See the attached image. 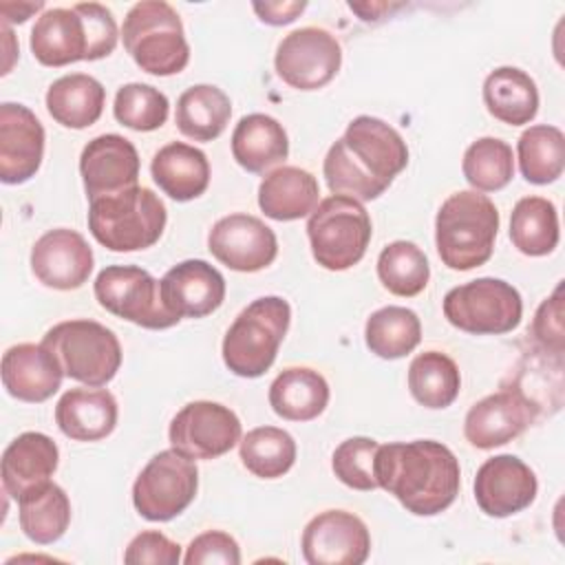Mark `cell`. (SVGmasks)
<instances>
[{
    "instance_id": "cell-12",
    "label": "cell",
    "mask_w": 565,
    "mask_h": 565,
    "mask_svg": "<svg viewBox=\"0 0 565 565\" xmlns=\"http://www.w3.org/2000/svg\"><path fill=\"white\" fill-rule=\"evenodd\" d=\"M93 291L106 311L143 329H170L179 322L161 300L159 280L137 265H110L102 269Z\"/></svg>"
},
{
    "instance_id": "cell-27",
    "label": "cell",
    "mask_w": 565,
    "mask_h": 565,
    "mask_svg": "<svg viewBox=\"0 0 565 565\" xmlns=\"http://www.w3.org/2000/svg\"><path fill=\"white\" fill-rule=\"evenodd\" d=\"M232 154L241 168L260 174L287 159L289 139L278 119L252 113L241 117L232 132Z\"/></svg>"
},
{
    "instance_id": "cell-5",
    "label": "cell",
    "mask_w": 565,
    "mask_h": 565,
    "mask_svg": "<svg viewBox=\"0 0 565 565\" xmlns=\"http://www.w3.org/2000/svg\"><path fill=\"white\" fill-rule=\"evenodd\" d=\"M163 201L141 185L110 196L93 199L88 205V230L110 252H137L152 247L166 227Z\"/></svg>"
},
{
    "instance_id": "cell-36",
    "label": "cell",
    "mask_w": 565,
    "mask_h": 565,
    "mask_svg": "<svg viewBox=\"0 0 565 565\" xmlns=\"http://www.w3.org/2000/svg\"><path fill=\"white\" fill-rule=\"evenodd\" d=\"M364 340L369 351L377 358L397 360L419 344L422 322L413 309L388 305L369 316Z\"/></svg>"
},
{
    "instance_id": "cell-35",
    "label": "cell",
    "mask_w": 565,
    "mask_h": 565,
    "mask_svg": "<svg viewBox=\"0 0 565 565\" xmlns=\"http://www.w3.org/2000/svg\"><path fill=\"white\" fill-rule=\"evenodd\" d=\"M461 388L455 360L441 351H424L408 366V391L426 408L450 406Z\"/></svg>"
},
{
    "instance_id": "cell-40",
    "label": "cell",
    "mask_w": 565,
    "mask_h": 565,
    "mask_svg": "<svg viewBox=\"0 0 565 565\" xmlns=\"http://www.w3.org/2000/svg\"><path fill=\"white\" fill-rule=\"evenodd\" d=\"M461 170L477 192H497L514 177L512 148L503 139L481 137L466 148Z\"/></svg>"
},
{
    "instance_id": "cell-3",
    "label": "cell",
    "mask_w": 565,
    "mask_h": 565,
    "mask_svg": "<svg viewBox=\"0 0 565 565\" xmlns=\"http://www.w3.org/2000/svg\"><path fill=\"white\" fill-rule=\"evenodd\" d=\"M117 22L99 2L46 9L31 29V53L44 66L95 62L117 46Z\"/></svg>"
},
{
    "instance_id": "cell-16",
    "label": "cell",
    "mask_w": 565,
    "mask_h": 565,
    "mask_svg": "<svg viewBox=\"0 0 565 565\" xmlns=\"http://www.w3.org/2000/svg\"><path fill=\"white\" fill-rule=\"evenodd\" d=\"M212 256L234 271H260L274 263L278 241L269 225L252 214H230L218 218L207 234Z\"/></svg>"
},
{
    "instance_id": "cell-9",
    "label": "cell",
    "mask_w": 565,
    "mask_h": 565,
    "mask_svg": "<svg viewBox=\"0 0 565 565\" xmlns=\"http://www.w3.org/2000/svg\"><path fill=\"white\" fill-rule=\"evenodd\" d=\"M42 344L57 358L66 377L86 386L108 384L121 366V347L117 335L86 318L53 324Z\"/></svg>"
},
{
    "instance_id": "cell-31",
    "label": "cell",
    "mask_w": 565,
    "mask_h": 565,
    "mask_svg": "<svg viewBox=\"0 0 565 565\" xmlns=\"http://www.w3.org/2000/svg\"><path fill=\"white\" fill-rule=\"evenodd\" d=\"M483 104L494 119L508 126H523L536 117L539 88L525 71L499 66L483 82Z\"/></svg>"
},
{
    "instance_id": "cell-21",
    "label": "cell",
    "mask_w": 565,
    "mask_h": 565,
    "mask_svg": "<svg viewBox=\"0 0 565 565\" xmlns=\"http://www.w3.org/2000/svg\"><path fill=\"white\" fill-rule=\"evenodd\" d=\"M536 417V404L519 391H499L479 399L463 419L466 439L481 450L519 437Z\"/></svg>"
},
{
    "instance_id": "cell-7",
    "label": "cell",
    "mask_w": 565,
    "mask_h": 565,
    "mask_svg": "<svg viewBox=\"0 0 565 565\" xmlns=\"http://www.w3.org/2000/svg\"><path fill=\"white\" fill-rule=\"evenodd\" d=\"M289 320L291 307L280 296H263L249 302L223 338L225 366L238 377H260L274 364Z\"/></svg>"
},
{
    "instance_id": "cell-4",
    "label": "cell",
    "mask_w": 565,
    "mask_h": 565,
    "mask_svg": "<svg viewBox=\"0 0 565 565\" xmlns=\"http://www.w3.org/2000/svg\"><path fill=\"white\" fill-rule=\"evenodd\" d=\"M499 230L497 205L477 190L450 194L435 218V245L441 263L457 271L490 260Z\"/></svg>"
},
{
    "instance_id": "cell-39",
    "label": "cell",
    "mask_w": 565,
    "mask_h": 565,
    "mask_svg": "<svg viewBox=\"0 0 565 565\" xmlns=\"http://www.w3.org/2000/svg\"><path fill=\"white\" fill-rule=\"evenodd\" d=\"M377 278L395 296L422 294L430 278L426 254L411 241H393L377 256Z\"/></svg>"
},
{
    "instance_id": "cell-25",
    "label": "cell",
    "mask_w": 565,
    "mask_h": 565,
    "mask_svg": "<svg viewBox=\"0 0 565 565\" xmlns=\"http://www.w3.org/2000/svg\"><path fill=\"white\" fill-rule=\"evenodd\" d=\"M55 424L75 441H99L117 426V399L106 388H71L55 404Z\"/></svg>"
},
{
    "instance_id": "cell-45",
    "label": "cell",
    "mask_w": 565,
    "mask_h": 565,
    "mask_svg": "<svg viewBox=\"0 0 565 565\" xmlns=\"http://www.w3.org/2000/svg\"><path fill=\"white\" fill-rule=\"evenodd\" d=\"M179 561L181 545L157 530H146L137 534L124 552V563L128 565H177Z\"/></svg>"
},
{
    "instance_id": "cell-20",
    "label": "cell",
    "mask_w": 565,
    "mask_h": 565,
    "mask_svg": "<svg viewBox=\"0 0 565 565\" xmlns=\"http://www.w3.org/2000/svg\"><path fill=\"white\" fill-rule=\"evenodd\" d=\"M79 174L90 201L128 190L139 179L137 148L121 135H99L84 146Z\"/></svg>"
},
{
    "instance_id": "cell-30",
    "label": "cell",
    "mask_w": 565,
    "mask_h": 565,
    "mask_svg": "<svg viewBox=\"0 0 565 565\" xmlns=\"http://www.w3.org/2000/svg\"><path fill=\"white\" fill-rule=\"evenodd\" d=\"M106 88L86 73H71L55 79L46 90V110L64 128H88L104 110Z\"/></svg>"
},
{
    "instance_id": "cell-1",
    "label": "cell",
    "mask_w": 565,
    "mask_h": 565,
    "mask_svg": "<svg viewBox=\"0 0 565 565\" xmlns=\"http://www.w3.org/2000/svg\"><path fill=\"white\" fill-rule=\"evenodd\" d=\"M408 148L402 135L386 121L360 115L329 148L322 172L333 194L355 201H373L406 168Z\"/></svg>"
},
{
    "instance_id": "cell-22",
    "label": "cell",
    "mask_w": 565,
    "mask_h": 565,
    "mask_svg": "<svg viewBox=\"0 0 565 565\" xmlns=\"http://www.w3.org/2000/svg\"><path fill=\"white\" fill-rule=\"evenodd\" d=\"M159 291L166 309L179 320L203 318L223 305L225 278L210 263L190 258L166 271Z\"/></svg>"
},
{
    "instance_id": "cell-34",
    "label": "cell",
    "mask_w": 565,
    "mask_h": 565,
    "mask_svg": "<svg viewBox=\"0 0 565 565\" xmlns=\"http://www.w3.org/2000/svg\"><path fill=\"white\" fill-rule=\"evenodd\" d=\"M558 214L543 196H523L510 216L512 245L525 256H545L558 245Z\"/></svg>"
},
{
    "instance_id": "cell-15",
    "label": "cell",
    "mask_w": 565,
    "mask_h": 565,
    "mask_svg": "<svg viewBox=\"0 0 565 565\" xmlns=\"http://www.w3.org/2000/svg\"><path fill=\"white\" fill-rule=\"evenodd\" d=\"M300 545L309 565H362L371 554V534L358 514L324 510L305 525Z\"/></svg>"
},
{
    "instance_id": "cell-43",
    "label": "cell",
    "mask_w": 565,
    "mask_h": 565,
    "mask_svg": "<svg viewBox=\"0 0 565 565\" xmlns=\"http://www.w3.org/2000/svg\"><path fill=\"white\" fill-rule=\"evenodd\" d=\"M188 565H203V563H223V565H238L241 563V547L234 536L223 530H207L194 536L188 545L183 556Z\"/></svg>"
},
{
    "instance_id": "cell-6",
    "label": "cell",
    "mask_w": 565,
    "mask_h": 565,
    "mask_svg": "<svg viewBox=\"0 0 565 565\" xmlns=\"http://www.w3.org/2000/svg\"><path fill=\"white\" fill-rule=\"evenodd\" d=\"M121 40L135 64L150 75H177L190 62L181 18L163 0L132 4L124 18Z\"/></svg>"
},
{
    "instance_id": "cell-19",
    "label": "cell",
    "mask_w": 565,
    "mask_h": 565,
    "mask_svg": "<svg viewBox=\"0 0 565 565\" xmlns=\"http://www.w3.org/2000/svg\"><path fill=\"white\" fill-rule=\"evenodd\" d=\"M44 157V128L24 106L4 102L0 106V179L18 185L35 177Z\"/></svg>"
},
{
    "instance_id": "cell-44",
    "label": "cell",
    "mask_w": 565,
    "mask_h": 565,
    "mask_svg": "<svg viewBox=\"0 0 565 565\" xmlns=\"http://www.w3.org/2000/svg\"><path fill=\"white\" fill-rule=\"evenodd\" d=\"M532 335L539 347L547 353L561 358L563 355V287L558 285L550 298L541 302L534 313Z\"/></svg>"
},
{
    "instance_id": "cell-17",
    "label": "cell",
    "mask_w": 565,
    "mask_h": 565,
    "mask_svg": "<svg viewBox=\"0 0 565 565\" xmlns=\"http://www.w3.org/2000/svg\"><path fill=\"white\" fill-rule=\"evenodd\" d=\"M534 470L514 455L486 459L475 477V501L488 516L505 519L532 505L536 499Z\"/></svg>"
},
{
    "instance_id": "cell-37",
    "label": "cell",
    "mask_w": 565,
    "mask_h": 565,
    "mask_svg": "<svg viewBox=\"0 0 565 565\" xmlns=\"http://www.w3.org/2000/svg\"><path fill=\"white\" fill-rule=\"evenodd\" d=\"M519 168L525 181L547 185L563 174L565 168V135L556 126L536 124L523 130L516 143Z\"/></svg>"
},
{
    "instance_id": "cell-14",
    "label": "cell",
    "mask_w": 565,
    "mask_h": 565,
    "mask_svg": "<svg viewBox=\"0 0 565 565\" xmlns=\"http://www.w3.org/2000/svg\"><path fill=\"white\" fill-rule=\"evenodd\" d=\"M168 439L190 459H216L241 441V419L218 402L196 399L172 417Z\"/></svg>"
},
{
    "instance_id": "cell-42",
    "label": "cell",
    "mask_w": 565,
    "mask_h": 565,
    "mask_svg": "<svg viewBox=\"0 0 565 565\" xmlns=\"http://www.w3.org/2000/svg\"><path fill=\"white\" fill-rule=\"evenodd\" d=\"M380 444L371 437H349L344 439L331 457V468L335 477L353 488V490H375L377 479H375V455H377Z\"/></svg>"
},
{
    "instance_id": "cell-26",
    "label": "cell",
    "mask_w": 565,
    "mask_h": 565,
    "mask_svg": "<svg viewBox=\"0 0 565 565\" xmlns=\"http://www.w3.org/2000/svg\"><path fill=\"white\" fill-rule=\"evenodd\" d=\"M152 181L174 201H192L201 196L210 185V163L203 150L172 141L159 148L150 163Z\"/></svg>"
},
{
    "instance_id": "cell-41",
    "label": "cell",
    "mask_w": 565,
    "mask_h": 565,
    "mask_svg": "<svg viewBox=\"0 0 565 565\" xmlns=\"http://www.w3.org/2000/svg\"><path fill=\"white\" fill-rule=\"evenodd\" d=\"M168 97L159 88L141 82L124 84L117 90L113 104L115 119L137 132H150L161 128L168 119Z\"/></svg>"
},
{
    "instance_id": "cell-47",
    "label": "cell",
    "mask_w": 565,
    "mask_h": 565,
    "mask_svg": "<svg viewBox=\"0 0 565 565\" xmlns=\"http://www.w3.org/2000/svg\"><path fill=\"white\" fill-rule=\"evenodd\" d=\"M44 9V2H0L2 22H24L31 13Z\"/></svg>"
},
{
    "instance_id": "cell-18",
    "label": "cell",
    "mask_w": 565,
    "mask_h": 565,
    "mask_svg": "<svg viewBox=\"0 0 565 565\" xmlns=\"http://www.w3.org/2000/svg\"><path fill=\"white\" fill-rule=\"evenodd\" d=\"M31 269L44 287L79 289L93 271V249L75 230H49L31 247Z\"/></svg>"
},
{
    "instance_id": "cell-10",
    "label": "cell",
    "mask_w": 565,
    "mask_h": 565,
    "mask_svg": "<svg viewBox=\"0 0 565 565\" xmlns=\"http://www.w3.org/2000/svg\"><path fill=\"white\" fill-rule=\"evenodd\" d=\"M444 316L459 331L501 335L519 327L523 300L510 282L483 276L452 287L444 296Z\"/></svg>"
},
{
    "instance_id": "cell-46",
    "label": "cell",
    "mask_w": 565,
    "mask_h": 565,
    "mask_svg": "<svg viewBox=\"0 0 565 565\" xmlns=\"http://www.w3.org/2000/svg\"><path fill=\"white\" fill-rule=\"evenodd\" d=\"M254 11L258 13L260 22L271 24V26H282L294 22L305 9V0H289V2H254Z\"/></svg>"
},
{
    "instance_id": "cell-2",
    "label": "cell",
    "mask_w": 565,
    "mask_h": 565,
    "mask_svg": "<svg viewBox=\"0 0 565 565\" xmlns=\"http://www.w3.org/2000/svg\"><path fill=\"white\" fill-rule=\"evenodd\" d=\"M373 470L377 488L417 516L444 512L459 494V461L448 446L435 439L384 444L377 448Z\"/></svg>"
},
{
    "instance_id": "cell-32",
    "label": "cell",
    "mask_w": 565,
    "mask_h": 565,
    "mask_svg": "<svg viewBox=\"0 0 565 565\" xmlns=\"http://www.w3.org/2000/svg\"><path fill=\"white\" fill-rule=\"evenodd\" d=\"M20 527L38 545H51L64 536L71 523L68 494L53 481H46L18 499Z\"/></svg>"
},
{
    "instance_id": "cell-38",
    "label": "cell",
    "mask_w": 565,
    "mask_h": 565,
    "mask_svg": "<svg viewBox=\"0 0 565 565\" xmlns=\"http://www.w3.org/2000/svg\"><path fill=\"white\" fill-rule=\"evenodd\" d=\"M238 444L243 466L260 479H278L296 461L294 437L276 426L252 428Z\"/></svg>"
},
{
    "instance_id": "cell-11",
    "label": "cell",
    "mask_w": 565,
    "mask_h": 565,
    "mask_svg": "<svg viewBox=\"0 0 565 565\" xmlns=\"http://www.w3.org/2000/svg\"><path fill=\"white\" fill-rule=\"evenodd\" d=\"M199 470L194 459L170 448L157 452L132 486L135 510L154 523L179 516L196 497Z\"/></svg>"
},
{
    "instance_id": "cell-23",
    "label": "cell",
    "mask_w": 565,
    "mask_h": 565,
    "mask_svg": "<svg viewBox=\"0 0 565 565\" xmlns=\"http://www.w3.org/2000/svg\"><path fill=\"white\" fill-rule=\"evenodd\" d=\"M62 377L64 371L57 358L42 342H20L2 355V384L20 402H46L57 393Z\"/></svg>"
},
{
    "instance_id": "cell-48",
    "label": "cell",
    "mask_w": 565,
    "mask_h": 565,
    "mask_svg": "<svg viewBox=\"0 0 565 565\" xmlns=\"http://www.w3.org/2000/svg\"><path fill=\"white\" fill-rule=\"evenodd\" d=\"M349 9L351 11H355L362 20H377L380 18V13L382 11H391V4H386V2H380V4H375V2H349Z\"/></svg>"
},
{
    "instance_id": "cell-33",
    "label": "cell",
    "mask_w": 565,
    "mask_h": 565,
    "mask_svg": "<svg viewBox=\"0 0 565 565\" xmlns=\"http://www.w3.org/2000/svg\"><path fill=\"white\" fill-rule=\"evenodd\" d=\"M232 117L230 97L212 84H196L185 88L177 99V128L194 141L216 139Z\"/></svg>"
},
{
    "instance_id": "cell-24",
    "label": "cell",
    "mask_w": 565,
    "mask_h": 565,
    "mask_svg": "<svg viewBox=\"0 0 565 565\" xmlns=\"http://www.w3.org/2000/svg\"><path fill=\"white\" fill-rule=\"evenodd\" d=\"M57 459V444L49 435L33 430L18 435L2 455L4 492L18 501L24 492L51 481Z\"/></svg>"
},
{
    "instance_id": "cell-13",
    "label": "cell",
    "mask_w": 565,
    "mask_h": 565,
    "mask_svg": "<svg viewBox=\"0 0 565 565\" xmlns=\"http://www.w3.org/2000/svg\"><path fill=\"white\" fill-rule=\"evenodd\" d=\"M342 64V49L333 33L320 26H302L287 33L274 57L278 77L298 90L327 86Z\"/></svg>"
},
{
    "instance_id": "cell-8",
    "label": "cell",
    "mask_w": 565,
    "mask_h": 565,
    "mask_svg": "<svg viewBox=\"0 0 565 565\" xmlns=\"http://www.w3.org/2000/svg\"><path fill=\"white\" fill-rule=\"evenodd\" d=\"M373 227L366 207L344 194L322 199L307 221L311 254L329 271H344L362 260Z\"/></svg>"
},
{
    "instance_id": "cell-29",
    "label": "cell",
    "mask_w": 565,
    "mask_h": 565,
    "mask_svg": "<svg viewBox=\"0 0 565 565\" xmlns=\"http://www.w3.org/2000/svg\"><path fill=\"white\" fill-rule=\"evenodd\" d=\"M329 404V384L309 366H289L269 386V406L289 422H311Z\"/></svg>"
},
{
    "instance_id": "cell-28",
    "label": "cell",
    "mask_w": 565,
    "mask_h": 565,
    "mask_svg": "<svg viewBox=\"0 0 565 565\" xmlns=\"http://www.w3.org/2000/svg\"><path fill=\"white\" fill-rule=\"evenodd\" d=\"M318 181L311 172L282 166L271 170L258 188V205L274 221H296L309 216L318 205Z\"/></svg>"
}]
</instances>
